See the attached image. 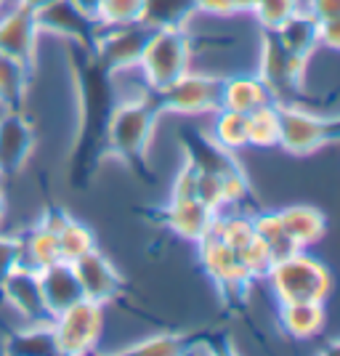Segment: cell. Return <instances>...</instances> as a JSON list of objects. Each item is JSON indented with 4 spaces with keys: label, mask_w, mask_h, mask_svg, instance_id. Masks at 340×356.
Instances as JSON below:
<instances>
[{
    "label": "cell",
    "mask_w": 340,
    "mask_h": 356,
    "mask_svg": "<svg viewBox=\"0 0 340 356\" xmlns=\"http://www.w3.org/2000/svg\"><path fill=\"white\" fill-rule=\"evenodd\" d=\"M157 118H160V109L152 99V90L122 99L120 104H115L106 120V152L115 160L141 168L147 163Z\"/></svg>",
    "instance_id": "cell-1"
},
{
    "label": "cell",
    "mask_w": 340,
    "mask_h": 356,
    "mask_svg": "<svg viewBox=\"0 0 340 356\" xmlns=\"http://www.w3.org/2000/svg\"><path fill=\"white\" fill-rule=\"evenodd\" d=\"M266 282L280 303H293V300L325 303L332 293L330 268L306 250H296L287 258L274 261L266 274Z\"/></svg>",
    "instance_id": "cell-2"
},
{
    "label": "cell",
    "mask_w": 340,
    "mask_h": 356,
    "mask_svg": "<svg viewBox=\"0 0 340 356\" xmlns=\"http://www.w3.org/2000/svg\"><path fill=\"white\" fill-rule=\"evenodd\" d=\"M141 80L152 93L192 70V38L186 30H152L138 59Z\"/></svg>",
    "instance_id": "cell-3"
},
{
    "label": "cell",
    "mask_w": 340,
    "mask_h": 356,
    "mask_svg": "<svg viewBox=\"0 0 340 356\" xmlns=\"http://www.w3.org/2000/svg\"><path fill=\"white\" fill-rule=\"evenodd\" d=\"M280 112V144L287 154L306 157L327 144L338 141V120L314 115L311 109L296 104H277Z\"/></svg>",
    "instance_id": "cell-4"
},
{
    "label": "cell",
    "mask_w": 340,
    "mask_h": 356,
    "mask_svg": "<svg viewBox=\"0 0 340 356\" xmlns=\"http://www.w3.org/2000/svg\"><path fill=\"white\" fill-rule=\"evenodd\" d=\"M221 88L223 77L189 70L163 90L152 93V99L160 112L197 118V115H213L216 109H221Z\"/></svg>",
    "instance_id": "cell-5"
},
{
    "label": "cell",
    "mask_w": 340,
    "mask_h": 356,
    "mask_svg": "<svg viewBox=\"0 0 340 356\" xmlns=\"http://www.w3.org/2000/svg\"><path fill=\"white\" fill-rule=\"evenodd\" d=\"M56 351L67 356H83L96 348L104 332V306L88 298L77 300L51 319Z\"/></svg>",
    "instance_id": "cell-6"
},
{
    "label": "cell",
    "mask_w": 340,
    "mask_h": 356,
    "mask_svg": "<svg viewBox=\"0 0 340 356\" xmlns=\"http://www.w3.org/2000/svg\"><path fill=\"white\" fill-rule=\"evenodd\" d=\"M309 61L287 54L274 38V32H264L261 54H258V77L268 88L274 104H296V96L303 88V70Z\"/></svg>",
    "instance_id": "cell-7"
},
{
    "label": "cell",
    "mask_w": 340,
    "mask_h": 356,
    "mask_svg": "<svg viewBox=\"0 0 340 356\" xmlns=\"http://www.w3.org/2000/svg\"><path fill=\"white\" fill-rule=\"evenodd\" d=\"M197 250H200V264L205 268V274H210V280L218 284L226 293H237L245 296L252 280L248 277V271L239 261L237 250L223 239L221 226H218V216L213 226L205 232V237L197 239Z\"/></svg>",
    "instance_id": "cell-8"
},
{
    "label": "cell",
    "mask_w": 340,
    "mask_h": 356,
    "mask_svg": "<svg viewBox=\"0 0 340 356\" xmlns=\"http://www.w3.org/2000/svg\"><path fill=\"white\" fill-rule=\"evenodd\" d=\"M149 35H152V30L144 22L120 24V27H102L90 51L109 74L131 72L138 67V59L144 54Z\"/></svg>",
    "instance_id": "cell-9"
},
{
    "label": "cell",
    "mask_w": 340,
    "mask_h": 356,
    "mask_svg": "<svg viewBox=\"0 0 340 356\" xmlns=\"http://www.w3.org/2000/svg\"><path fill=\"white\" fill-rule=\"evenodd\" d=\"M38 30L40 35H54L61 40H72V43L83 45V48H93L96 35L102 30V24L96 22V16L83 11L74 0H54L45 8L35 14Z\"/></svg>",
    "instance_id": "cell-10"
},
{
    "label": "cell",
    "mask_w": 340,
    "mask_h": 356,
    "mask_svg": "<svg viewBox=\"0 0 340 356\" xmlns=\"http://www.w3.org/2000/svg\"><path fill=\"white\" fill-rule=\"evenodd\" d=\"M0 293H3V300L14 309L24 325H35V322H51L54 316L45 309V298H43V287H40V271L38 268H30L24 264L19 266L0 282Z\"/></svg>",
    "instance_id": "cell-11"
},
{
    "label": "cell",
    "mask_w": 340,
    "mask_h": 356,
    "mask_svg": "<svg viewBox=\"0 0 340 356\" xmlns=\"http://www.w3.org/2000/svg\"><path fill=\"white\" fill-rule=\"evenodd\" d=\"M35 152V128L24 109H3L0 115V178L16 176Z\"/></svg>",
    "instance_id": "cell-12"
},
{
    "label": "cell",
    "mask_w": 340,
    "mask_h": 356,
    "mask_svg": "<svg viewBox=\"0 0 340 356\" xmlns=\"http://www.w3.org/2000/svg\"><path fill=\"white\" fill-rule=\"evenodd\" d=\"M72 268L77 274L83 298L106 306V303H112L120 296L122 277H120L118 266L99 248H90L88 252H83L77 261H72Z\"/></svg>",
    "instance_id": "cell-13"
},
{
    "label": "cell",
    "mask_w": 340,
    "mask_h": 356,
    "mask_svg": "<svg viewBox=\"0 0 340 356\" xmlns=\"http://www.w3.org/2000/svg\"><path fill=\"white\" fill-rule=\"evenodd\" d=\"M38 40H40V30L32 11L16 3L6 14L0 11V54L32 64L38 56Z\"/></svg>",
    "instance_id": "cell-14"
},
{
    "label": "cell",
    "mask_w": 340,
    "mask_h": 356,
    "mask_svg": "<svg viewBox=\"0 0 340 356\" xmlns=\"http://www.w3.org/2000/svg\"><path fill=\"white\" fill-rule=\"evenodd\" d=\"M40 287H43L45 309L51 316L61 314L64 309L83 300V290L77 282V274L70 261H56L54 266H45L40 271Z\"/></svg>",
    "instance_id": "cell-15"
},
{
    "label": "cell",
    "mask_w": 340,
    "mask_h": 356,
    "mask_svg": "<svg viewBox=\"0 0 340 356\" xmlns=\"http://www.w3.org/2000/svg\"><path fill=\"white\" fill-rule=\"evenodd\" d=\"M165 226L184 239H197L205 237V232L213 226L218 210L207 208L200 200H170V205L165 208Z\"/></svg>",
    "instance_id": "cell-16"
},
{
    "label": "cell",
    "mask_w": 340,
    "mask_h": 356,
    "mask_svg": "<svg viewBox=\"0 0 340 356\" xmlns=\"http://www.w3.org/2000/svg\"><path fill=\"white\" fill-rule=\"evenodd\" d=\"M266 104H274L268 88L261 83L258 74H232L223 77L221 88V106L223 109H234L242 115H250L255 109Z\"/></svg>",
    "instance_id": "cell-17"
},
{
    "label": "cell",
    "mask_w": 340,
    "mask_h": 356,
    "mask_svg": "<svg viewBox=\"0 0 340 356\" xmlns=\"http://www.w3.org/2000/svg\"><path fill=\"white\" fill-rule=\"evenodd\" d=\"M327 314L325 303L319 300H293L280 303V327L284 335L296 341H311L325 330Z\"/></svg>",
    "instance_id": "cell-18"
},
{
    "label": "cell",
    "mask_w": 340,
    "mask_h": 356,
    "mask_svg": "<svg viewBox=\"0 0 340 356\" xmlns=\"http://www.w3.org/2000/svg\"><path fill=\"white\" fill-rule=\"evenodd\" d=\"M274 38L280 40V45L287 54L309 61L314 56V51L319 48V24L309 11L300 8L274 30Z\"/></svg>",
    "instance_id": "cell-19"
},
{
    "label": "cell",
    "mask_w": 340,
    "mask_h": 356,
    "mask_svg": "<svg viewBox=\"0 0 340 356\" xmlns=\"http://www.w3.org/2000/svg\"><path fill=\"white\" fill-rule=\"evenodd\" d=\"M184 152H186V163H192L202 173L229 176L239 168V163L234 160V152L218 147L210 136L186 134L184 136Z\"/></svg>",
    "instance_id": "cell-20"
},
{
    "label": "cell",
    "mask_w": 340,
    "mask_h": 356,
    "mask_svg": "<svg viewBox=\"0 0 340 356\" xmlns=\"http://www.w3.org/2000/svg\"><path fill=\"white\" fill-rule=\"evenodd\" d=\"M280 218L300 250H309L311 245H316L327 232L325 213L311 208V205H290V208L280 210Z\"/></svg>",
    "instance_id": "cell-21"
},
{
    "label": "cell",
    "mask_w": 340,
    "mask_h": 356,
    "mask_svg": "<svg viewBox=\"0 0 340 356\" xmlns=\"http://www.w3.org/2000/svg\"><path fill=\"white\" fill-rule=\"evenodd\" d=\"M197 16L194 0H144L141 22L149 30H186Z\"/></svg>",
    "instance_id": "cell-22"
},
{
    "label": "cell",
    "mask_w": 340,
    "mask_h": 356,
    "mask_svg": "<svg viewBox=\"0 0 340 356\" xmlns=\"http://www.w3.org/2000/svg\"><path fill=\"white\" fill-rule=\"evenodd\" d=\"M30 67L27 61L0 54V106L3 109H24L30 88Z\"/></svg>",
    "instance_id": "cell-23"
},
{
    "label": "cell",
    "mask_w": 340,
    "mask_h": 356,
    "mask_svg": "<svg viewBox=\"0 0 340 356\" xmlns=\"http://www.w3.org/2000/svg\"><path fill=\"white\" fill-rule=\"evenodd\" d=\"M252 232H255V237L266 245V250L271 252L274 261L287 258L296 250H300L293 242V237L287 234V229H284V223L280 218V210H261V213H255L252 216Z\"/></svg>",
    "instance_id": "cell-24"
},
{
    "label": "cell",
    "mask_w": 340,
    "mask_h": 356,
    "mask_svg": "<svg viewBox=\"0 0 340 356\" xmlns=\"http://www.w3.org/2000/svg\"><path fill=\"white\" fill-rule=\"evenodd\" d=\"M19 245H22V264L24 266L43 271L45 266H54L56 261H61L56 232L45 229L40 223L35 229H30V234L24 239H19Z\"/></svg>",
    "instance_id": "cell-25"
},
{
    "label": "cell",
    "mask_w": 340,
    "mask_h": 356,
    "mask_svg": "<svg viewBox=\"0 0 340 356\" xmlns=\"http://www.w3.org/2000/svg\"><path fill=\"white\" fill-rule=\"evenodd\" d=\"M210 138L218 147L229 149L237 154L239 149L248 147V115L234 112V109H216L213 112V128H210Z\"/></svg>",
    "instance_id": "cell-26"
},
{
    "label": "cell",
    "mask_w": 340,
    "mask_h": 356,
    "mask_svg": "<svg viewBox=\"0 0 340 356\" xmlns=\"http://www.w3.org/2000/svg\"><path fill=\"white\" fill-rule=\"evenodd\" d=\"M280 144V112L277 104H266L248 115V147L271 149Z\"/></svg>",
    "instance_id": "cell-27"
},
{
    "label": "cell",
    "mask_w": 340,
    "mask_h": 356,
    "mask_svg": "<svg viewBox=\"0 0 340 356\" xmlns=\"http://www.w3.org/2000/svg\"><path fill=\"white\" fill-rule=\"evenodd\" d=\"M56 237H59V252H61V261H77L83 252H88L90 248H96V242H93V232H90L86 223L70 221L61 226L59 232H56Z\"/></svg>",
    "instance_id": "cell-28"
},
{
    "label": "cell",
    "mask_w": 340,
    "mask_h": 356,
    "mask_svg": "<svg viewBox=\"0 0 340 356\" xmlns=\"http://www.w3.org/2000/svg\"><path fill=\"white\" fill-rule=\"evenodd\" d=\"M93 16L102 27L136 24L144 16V0H102Z\"/></svg>",
    "instance_id": "cell-29"
},
{
    "label": "cell",
    "mask_w": 340,
    "mask_h": 356,
    "mask_svg": "<svg viewBox=\"0 0 340 356\" xmlns=\"http://www.w3.org/2000/svg\"><path fill=\"white\" fill-rule=\"evenodd\" d=\"M300 8H303L300 0H258L252 8V16L264 32H274L282 22H287Z\"/></svg>",
    "instance_id": "cell-30"
},
{
    "label": "cell",
    "mask_w": 340,
    "mask_h": 356,
    "mask_svg": "<svg viewBox=\"0 0 340 356\" xmlns=\"http://www.w3.org/2000/svg\"><path fill=\"white\" fill-rule=\"evenodd\" d=\"M184 338H178L173 332H157V335H147L138 343H131L122 348V354H133V356H173L184 354Z\"/></svg>",
    "instance_id": "cell-31"
},
{
    "label": "cell",
    "mask_w": 340,
    "mask_h": 356,
    "mask_svg": "<svg viewBox=\"0 0 340 356\" xmlns=\"http://www.w3.org/2000/svg\"><path fill=\"white\" fill-rule=\"evenodd\" d=\"M237 255L252 282H255V280H266V274H268V268H271V264H274V258H271V252L266 250V245H264L261 239L252 237L250 242H245V245L237 250Z\"/></svg>",
    "instance_id": "cell-32"
},
{
    "label": "cell",
    "mask_w": 340,
    "mask_h": 356,
    "mask_svg": "<svg viewBox=\"0 0 340 356\" xmlns=\"http://www.w3.org/2000/svg\"><path fill=\"white\" fill-rule=\"evenodd\" d=\"M197 200L205 202L213 210H226V197H223V176L218 173H202L200 170V181H197Z\"/></svg>",
    "instance_id": "cell-33"
},
{
    "label": "cell",
    "mask_w": 340,
    "mask_h": 356,
    "mask_svg": "<svg viewBox=\"0 0 340 356\" xmlns=\"http://www.w3.org/2000/svg\"><path fill=\"white\" fill-rule=\"evenodd\" d=\"M197 181H200V170L192 163H186L178 168V173L173 176V186H170V200H197Z\"/></svg>",
    "instance_id": "cell-34"
},
{
    "label": "cell",
    "mask_w": 340,
    "mask_h": 356,
    "mask_svg": "<svg viewBox=\"0 0 340 356\" xmlns=\"http://www.w3.org/2000/svg\"><path fill=\"white\" fill-rule=\"evenodd\" d=\"M22 264V245L16 237L0 234V282Z\"/></svg>",
    "instance_id": "cell-35"
},
{
    "label": "cell",
    "mask_w": 340,
    "mask_h": 356,
    "mask_svg": "<svg viewBox=\"0 0 340 356\" xmlns=\"http://www.w3.org/2000/svg\"><path fill=\"white\" fill-rule=\"evenodd\" d=\"M303 11H309L316 22H330V19H338L340 0H306Z\"/></svg>",
    "instance_id": "cell-36"
},
{
    "label": "cell",
    "mask_w": 340,
    "mask_h": 356,
    "mask_svg": "<svg viewBox=\"0 0 340 356\" xmlns=\"http://www.w3.org/2000/svg\"><path fill=\"white\" fill-rule=\"evenodd\" d=\"M197 3V14L218 16V19H229L237 14L234 0H194Z\"/></svg>",
    "instance_id": "cell-37"
},
{
    "label": "cell",
    "mask_w": 340,
    "mask_h": 356,
    "mask_svg": "<svg viewBox=\"0 0 340 356\" xmlns=\"http://www.w3.org/2000/svg\"><path fill=\"white\" fill-rule=\"evenodd\" d=\"M319 24V48H338L340 45V22L330 19V22H316Z\"/></svg>",
    "instance_id": "cell-38"
},
{
    "label": "cell",
    "mask_w": 340,
    "mask_h": 356,
    "mask_svg": "<svg viewBox=\"0 0 340 356\" xmlns=\"http://www.w3.org/2000/svg\"><path fill=\"white\" fill-rule=\"evenodd\" d=\"M70 221V213L61 208H48L43 210V218H40V226L45 229H51V232H59L64 223Z\"/></svg>",
    "instance_id": "cell-39"
},
{
    "label": "cell",
    "mask_w": 340,
    "mask_h": 356,
    "mask_svg": "<svg viewBox=\"0 0 340 356\" xmlns=\"http://www.w3.org/2000/svg\"><path fill=\"white\" fill-rule=\"evenodd\" d=\"M16 6H22V8H27V11H32V14H38L40 8H45L48 3H54V0H14Z\"/></svg>",
    "instance_id": "cell-40"
},
{
    "label": "cell",
    "mask_w": 340,
    "mask_h": 356,
    "mask_svg": "<svg viewBox=\"0 0 340 356\" xmlns=\"http://www.w3.org/2000/svg\"><path fill=\"white\" fill-rule=\"evenodd\" d=\"M255 3L258 0H234V8H237V14H252Z\"/></svg>",
    "instance_id": "cell-41"
},
{
    "label": "cell",
    "mask_w": 340,
    "mask_h": 356,
    "mask_svg": "<svg viewBox=\"0 0 340 356\" xmlns=\"http://www.w3.org/2000/svg\"><path fill=\"white\" fill-rule=\"evenodd\" d=\"M74 3H77L83 11H88V14H96V8H99V3H102V0H74Z\"/></svg>",
    "instance_id": "cell-42"
},
{
    "label": "cell",
    "mask_w": 340,
    "mask_h": 356,
    "mask_svg": "<svg viewBox=\"0 0 340 356\" xmlns=\"http://www.w3.org/2000/svg\"><path fill=\"white\" fill-rule=\"evenodd\" d=\"M3 216H6V194L0 189V221H3Z\"/></svg>",
    "instance_id": "cell-43"
},
{
    "label": "cell",
    "mask_w": 340,
    "mask_h": 356,
    "mask_svg": "<svg viewBox=\"0 0 340 356\" xmlns=\"http://www.w3.org/2000/svg\"><path fill=\"white\" fill-rule=\"evenodd\" d=\"M0 11H3V0H0Z\"/></svg>",
    "instance_id": "cell-44"
}]
</instances>
